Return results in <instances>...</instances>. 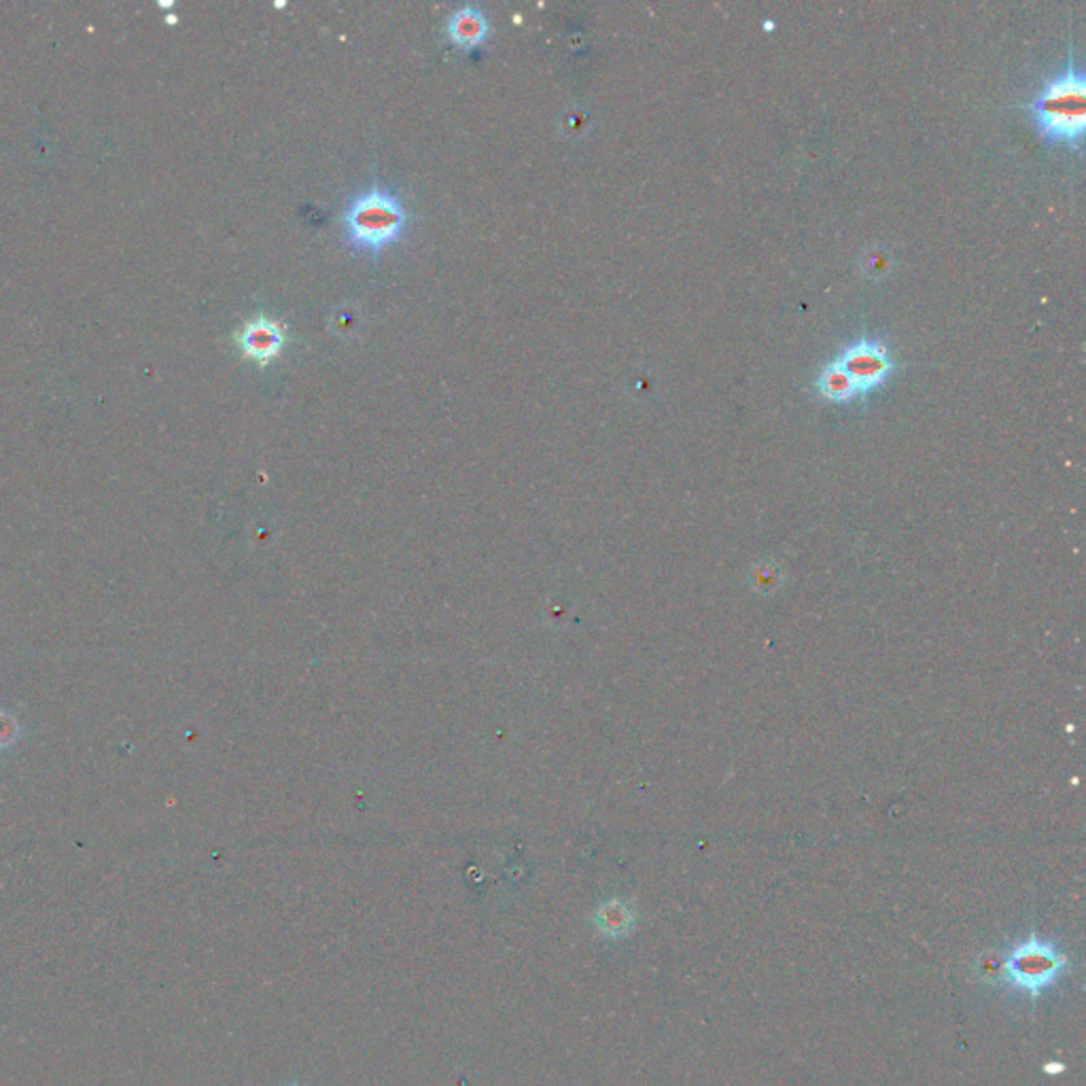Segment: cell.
<instances>
[{"mask_svg":"<svg viewBox=\"0 0 1086 1086\" xmlns=\"http://www.w3.org/2000/svg\"><path fill=\"white\" fill-rule=\"evenodd\" d=\"M1085 73L1069 59L1055 77L1038 89L1028 109L1040 136L1053 145L1078 147L1085 134Z\"/></svg>","mask_w":1086,"mask_h":1086,"instance_id":"6da1fadb","label":"cell"},{"mask_svg":"<svg viewBox=\"0 0 1086 1086\" xmlns=\"http://www.w3.org/2000/svg\"><path fill=\"white\" fill-rule=\"evenodd\" d=\"M408 223L410 217L399 194L379 183L354 196L342 212V228L351 249L372 257L397 244Z\"/></svg>","mask_w":1086,"mask_h":1086,"instance_id":"7a4b0ae2","label":"cell"},{"mask_svg":"<svg viewBox=\"0 0 1086 1086\" xmlns=\"http://www.w3.org/2000/svg\"><path fill=\"white\" fill-rule=\"evenodd\" d=\"M891 370L893 361L881 340L862 338L823 368L815 386L823 399L845 404L879 388Z\"/></svg>","mask_w":1086,"mask_h":1086,"instance_id":"3957f363","label":"cell"},{"mask_svg":"<svg viewBox=\"0 0 1086 1086\" xmlns=\"http://www.w3.org/2000/svg\"><path fill=\"white\" fill-rule=\"evenodd\" d=\"M1067 969V957L1049 940L1029 936L1001 957V980L1008 987L1025 991L1038 999L1044 989L1055 985Z\"/></svg>","mask_w":1086,"mask_h":1086,"instance_id":"277c9868","label":"cell"},{"mask_svg":"<svg viewBox=\"0 0 1086 1086\" xmlns=\"http://www.w3.org/2000/svg\"><path fill=\"white\" fill-rule=\"evenodd\" d=\"M289 342L287 325L274 321L265 315L249 319L234 333V344L246 359L255 361L260 368H267Z\"/></svg>","mask_w":1086,"mask_h":1086,"instance_id":"5b68a950","label":"cell"},{"mask_svg":"<svg viewBox=\"0 0 1086 1086\" xmlns=\"http://www.w3.org/2000/svg\"><path fill=\"white\" fill-rule=\"evenodd\" d=\"M489 32H491V24H489L486 15L473 4H465V7L457 9L446 22V34H448L450 43L459 50L480 47L489 39Z\"/></svg>","mask_w":1086,"mask_h":1086,"instance_id":"8992f818","label":"cell"},{"mask_svg":"<svg viewBox=\"0 0 1086 1086\" xmlns=\"http://www.w3.org/2000/svg\"><path fill=\"white\" fill-rule=\"evenodd\" d=\"M592 923L603 939L622 940L635 928V910L624 900H607L592 914Z\"/></svg>","mask_w":1086,"mask_h":1086,"instance_id":"52a82bcc","label":"cell"},{"mask_svg":"<svg viewBox=\"0 0 1086 1086\" xmlns=\"http://www.w3.org/2000/svg\"><path fill=\"white\" fill-rule=\"evenodd\" d=\"M978 974L983 980H998L1001 978V957L998 955H983L980 957V964H978Z\"/></svg>","mask_w":1086,"mask_h":1086,"instance_id":"ba28073f","label":"cell"},{"mask_svg":"<svg viewBox=\"0 0 1086 1086\" xmlns=\"http://www.w3.org/2000/svg\"><path fill=\"white\" fill-rule=\"evenodd\" d=\"M283 1086H304V1085H299V1083H287V1085H283Z\"/></svg>","mask_w":1086,"mask_h":1086,"instance_id":"9c48e42d","label":"cell"}]
</instances>
